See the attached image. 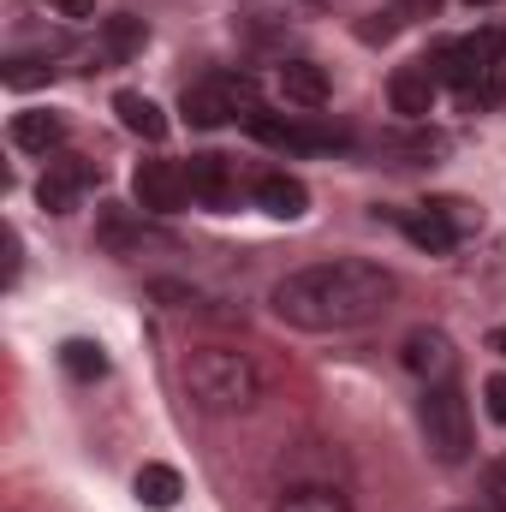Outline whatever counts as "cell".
<instances>
[{
  "mask_svg": "<svg viewBox=\"0 0 506 512\" xmlns=\"http://www.w3.org/2000/svg\"><path fill=\"white\" fill-rule=\"evenodd\" d=\"M131 191H137V209L143 215H179L191 203V173L179 161H137Z\"/></svg>",
  "mask_w": 506,
  "mask_h": 512,
  "instance_id": "ba28073f",
  "label": "cell"
},
{
  "mask_svg": "<svg viewBox=\"0 0 506 512\" xmlns=\"http://www.w3.org/2000/svg\"><path fill=\"white\" fill-rule=\"evenodd\" d=\"M48 12H60V18H96V0H48Z\"/></svg>",
  "mask_w": 506,
  "mask_h": 512,
  "instance_id": "cb8c5ba5",
  "label": "cell"
},
{
  "mask_svg": "<svg viewBox=\"0 0 506 512\" xmlns=\"http://www.w3.org/2000/svg\"><path fill=\"white\" fill-rule=\"evenodd\" d=\"M399 364H405L423 387H435V382H453L459 352H453V340H447L441 328H411L405 346H399Z\"/></svg>",
  "mask_w": 506,
  "mask_h": 512,
  "instance_id": "9c48e42d",
  "label": "cell"
},
{
  "mask_svg": "<svg viewBox=\"0 0 506 512\" xmlns=\"http://www.w3.org/2000/svg\"><path fill=\"white\" fill-rule=\"evenodd\" d=\"M0 78H6L12 90H30V84H48V78H54V66H48V60H24V54H18V60H6V72H0Z\"/></svg>",
  "mask_w": 506,
  "mask_h": 512,
  "instance_id": "44dd1931",
  "label": "cell"
},
{
  "mask_svg": "<svg viewBox=\"0 0 506 512\" xmlns=\"http://www.w3.org/2000/svg\"><path fill=\"white\" fill-rule=\"evenodd\" d=\"M441 0H399V18H435Z\"/></svg>",
  "mask_w": 506,
  "mask_h": 512,
  "instance_id": "d4e9b609",
  "label": "cell"
},
{
  "mask_svg": "<svg viewBox=\"0 0 506 512\" xmlns=\"http://www.w3.org/2000/svg\"><path fill=\"white\" fill-rule=\"evenodd\" d=\"M459 512H495V507H489V501H483V507H459Z\"/></svg>",
  "mask_w": 506,
  "mask_h": 512,
  "instance_id": "4316f807",
  "label": "cell"
},
{
  "mask_svg": "<svg viewBox=\"0 0 506 512\" xmlns=\"http://www.w3.org/2000/svg\"><path fill=\"white\" fill-rule=\"evenodd\" d=\"M60 364H66V376H78V382H102V376H108V352H102L96 340H66V346H60Z\"/></svg>",
  "mask_w": 506,
  "mask_h": 512,
  "instance_id": "ffe728a7",
  "label": "cell"
},
{
  "mask_svg": "<svg viewBox=\"0 0 506 512\" xmlns=\"http://www.w3.org/2000/svg\"><path fill=\"white\" fill-rule=\"evenodd\" d=\"M435 78L459 90L465 108H501L506 102V30H477V36H459V42H441L435 48Z\"/></svg>",
  "mask_w": 506,
  "mask_h": 512,
  "instance_id": "7a4b0ae2",
  "label": "cell"
},
{
  "mask_svg": "<svg viewBox=\"0 0 506 512\" xmlns=\"http://www.w3.org/2000/svg\"><path fill=\"white\" fill-rule=\"evenodd\" d=\"M245 131L262 137V143H274V149H292V155H316V149H346V143H352L340 126H310V120L268 114V108H256L251 120H245Z\"/></svg>",
  "mask_w": 506,
  "mask_h": 512,
  "instance_id": "52a82bcc",
  "label": "cell"
},
{
  "mask_svg": "<svg viewBox=\"0 0 506 512\" xmlns=\"http://www.w3.org/2000/svg\"><path fill=\"white\" fill-rule=\"evenodd\" d=\"M483 399H489V417L506 423V376H489V382H483Z\"/></svg>",
  "mask_w": 506,
  "mask_h": 512,
  "instance_id": "603a6c76",
  "label": "cell"
},
{
  "mask_svg": "<svg viewBox=\"0 0 506 512\" xmlns=\"http://www.w3.org/2000/svg\"><path fill=\"white\" fill-rule=\"evenodd\" d=\"M489 352H501V358H506V322H501V328H489Z\"/></svg>",
  "mask_w": 506,
  "mask_h": 512,
  "instance_id": "484cf974",
  "label": "cell"
},
{
  "mask_svg": "<svg viewBox=\"0 0 506 512\" xmlns=\"http://www.w3.org/2000/svg\"><path fill=\"white\" fill-rule=\"evenodd\" d=\"M143 42H149V24L143 18H131V12H120V18H102V60H131V54H143Z\"/></svg>",
  "mask_w": 506,
  "mask_h": 512,
  "instance_id": "ac0fdd59",
  "label": "cell"
},
{
  "mask_svg": "<svg viewBox=\"0 0 506 512\" xmlns=\"http://www.w3.org/2000/svg\"><path fill=\"white\" fill-rule=\"evenodd\" d=\"M274 512H352V501L334 483H292V489H280Z\"/></svg>",
  "mask_w": 506,
  "mask_h": 512,
  "instance_id": "e0dca14e",
  "label": "cell"
},
{
  "mask_svg": "<svg viewBox=\"0 0 506 512\" xmlns=\"http://www.w3.org/2000/svg\"><path fill=\"white\" fill-rule=\"evenodd\" d=\"M12 149H24V155H54L60 143H66V120L60 114H48V108H24V114H12Z\"/></svg>",
  "mask_w": 506,
  "mask_h": 512,
  "instance_id": "7c38bea8",
  "label": "cell"
},
{
  "mask_svg": "<svg viewBox=\"0 0 506 512\" xmlns=\"http://www.w3.org/2000/svg\"><path fill=\"white\" fill-rule=\"evenodd\" d=\"M191 197L203 203V209H227L233 197H239V185H233V167H227V155H191Z\"/></svg>",
  "mask_w": 506,
  "mask_h": 512,
  "instance_id": "4fadbf2b",
  "label": "cell"
},
{
  "mask_svg": "<svg viewBox=\"0 0 506 512\" xmlns=\"http://www.w3.org/2000/svg\"><path fill=\"white\" fill-rule=\"evenodd\" d=\"M280 96H286L292 108H328L334 84H328V72H322L316 60H286V66H280Z\"/></svg>",
  "mask_w": 506,
  "mask_h": 512,
  "instance_id": "5bb4252c",
  "label": "cell"
},
{
  "mask_svg": "<svg viewBox=\"0 0 506 512\" xmlns=\"http://www.w3.org/2000/svg\"><path fill=\"white\" fill-rule=\"evenodd\" d=\"M131 489H137V501H143V507H155V512L179 507V495H185V483H179V471H173V465H143Z\"/></svg>",
  "mask_w": 506,
  "mask_h": 512,
  "instance_id": "d6986e66",
  "label": "cell"
},
{
  "mask_svg": "<svg viewBox=\"0 0 506 512\" xmlns=\"http://www.w3.org/2000/svg\"><path fill=\"white\" fill-rule=\"evenodd\" d=\"M483 495H489V507L506 512V453L501 459H489V471H483Z\"/></svg>",
  "mask_w": 506,
  "mask_h": 512,
  "instance_id": "7402d4cb",
  "label": "cell"
},
{
  "mask_svg": "<svg viewBox=\"0 0 506 512\" xmlns=\"http://www.w3.org/2000/svg\"><path fill=\"white\" fill-rule=\"evenodd\" d=\"M435 90H441L435 66H429V60H411V66H399V72H393V84H387V102H393V114H405V120H423V114L435 108Z\"/></svg>",
  "mask_w": 506,
  "mask_h": 512,
  "instance_id": "8fae6325",
  "label": "cell"
},
{
  "mask_svg": "<svg viewBox=\"0 0 506 512\" xmlns=\"http://www.w3.org/2000/svg\"><path fill=\"white\" fill-rule=\"evenodd\" d=\"M114 114H120V126H126L131 137H143V143H161V137H167V114H161L143 90H120V96H114Z\"/></svg>",
  "mask_w": 506,
  "mask_h": 512,
  "instance_id": "2e32d148",
  "label": "cell"
},
{
  "mask_svg": "<svg viewBox=\"0 0 506 512\" xmlns=\"http://www.w3.org/2000/svg\"><path fill=\"white\" fill-rule=\"evenodd\" d=\"M417 423H423V441H429V453H435L441 465H465V459H471V405H465L459 382L423 387Z\"/></svg>",
  "mask_w": 506,
  "mask_h": 512,
  "instance_id": "277c9868",
  "label": "cell"
},
{
  "mask_svg": "<svg viewBox=\"0 0 506 512\" xmlns=\"http://www.w3.org/2000/svg\"><path fill=\"white\" fill-rule=\"evenodd\" d=\"M387 304H393V274L381 262H364V256L310 262V268H292L274 286V316L304 328V334L364 328V322H376Z\"/></svg>",
  "mask_w": 506,
  "mask_h": 512,
  "instance_id": "6da1fadb",
  "label": "cell"
},
{
  "mask_svg": "<svg viewBox=\"0 0 506 512\" xmlns=\"http://www.w3.org/2000/svg\"><path fill=\"white\" fill-rule=\"evenodd\" d=\"M465 6H489V0H465Z\"/></svg>",
  "mask_w": 506,
  "mask_h": 512,
  "instance_id": "83f0119b",
  "label": "cell"
},
{
  "mask_svg": "<svg viewBox=\"0 0 506 512\" xmlns=\"http://www.w3.org/2000/svg\"><path fill=\"white\" fill-rule=\"evenodd\" d=\"M90 179H96V167H90V161L60 155V161H48V173H42V185H36V203H42L48 215H72V209H78V197L90 191Z\"/></svg>",
  "mask_w": 506,
  "mask_h": 512,
  "instance_id": "30bf717a",
  "label": "cell"
},
{
  "mask_svg": "<svg viewBox=\"0 0 506 512\" xmlns=\"http://www.w3.org/2000/svg\"><path fill=\"white\" fill-rule=\"evenodd\" d=\"M185 120L203 131L227 126V120H251L256 114V78L251 72H209L197 84H185Z\"/></svg>",
  "mask_w": 506,
  "mask_h": 512,
  "instance_id": "5b68a950",
  "label": "cell"
},
{
  "mask_svg": "<svg viewBox=\"0 0 506 512\" xmlns=\"http://www.w3.org/2000/svg\"><path fill=\"white\" fill-rule=\"evenodd\" d=\"M399 227H405V239L417 245V251H429V256H447L471 227H477V215L465 209V203H423V209H411V215H399Z\"/></svg>",
  "mask_w": 506,
  "mask_h": 512,
  "instance_id": "8992f818",
  "label": "cell"
},
{
  "mask_svg": "<svg viewBox=\"0 0 506 512\" xmlns=\"http://www.w3.org/2000/svg\"><path fill=\"white\" fill-rule=\"evenodd\" d=\"M256 203H262L274 221H298V215L310 209V191H304V179H292V173H262V179H256Z\"/></svg>",
  "mask_w": 506,
  "mask_h": 512,
  "instance_id": "9a60e30c",
  "label": "cell"
},
{
  "mask_svg": "<svg viewBox=\"0 0 506 512\" xmlns=\"http://www.w3.org/2000/svg\"><path fill=\"white\" fill-rule=\"evenodd\" d=\"M185 393L197 399V411L209 417H233V411H251L256 393H262V376L245 352L233 346H197L185 358Z\"/></svg>",
  "mask_w": 506,
  "mask_h": 512,
  "instance_id": "3957f363",
  "label": "cell"
}]
</instances>
